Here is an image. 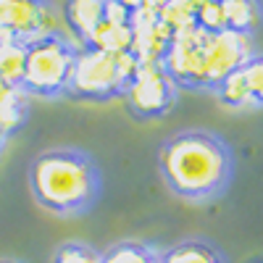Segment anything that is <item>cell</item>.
<instances>
[{"label": "cell", "mask_w": 263, "mask_h": 263, "mask_svg": "<svg viewBox=\"0 0 263 263\" xmlns=\"http://www.w3.org/2000/svg\"><path fill=\"white\" fill-rule=\"evenodd\" d=\"M119 6H124L129 13L135 11H161L168 0H116Z\"/></svg>", "instance_id": "17"}, {"label": "cell", "mask_w": 263, "mask_h": 263, "mask_svg": "<svg viewBox=\"0 0 263 263\" xmlns=\"http://www.w3.org/2000/svg\"><path fill=\"white\" fill-rule=\"evenodd\" d=\"M16 90H18V87H8L6 82H0V105H3V103H6V100H8L13 92H16Z\"/></svg>", "instance_id": "18"}, {"label": "cell", "mask_w": 263, "mask_h": 263, "mask_svg": "<svg viewBox=\"0 0 263 263\" xmlns=\"http://www.w3.org/2000/svg\"><path fill=\"white\" fill-rule=\"evenodd\" d=\"M0 263H16V260H0Z\"/></svg>", "instance_id": "20"}, {"label": "cell", "mask_w": 263, "mask_h": 263, "mask_svg": "<svg viewBox=\"0 0 263 263\" xmlns=\"http://www.w3.org/2000/svg\"><path fill=\"white\" fill-rule=\"evenodd\" d=\"M250 263H263V260H250Z\"/></svg>", "instance_id": "21"}, {"label": "cell", "mask_w": 263, "mask_h": 263, "mask_svg": "<svg viewBox=\"0 0 263 263\" xmlns=\"http://www.w3.org/2000/svg\"><path fill=\"white\" fill-rule=\"evenodd\" d=\"M105 3L108 0H66L63 21H66V27L82 40V45L87 42V37L92 34V29L98 27V21L103 18Z\"/></svg>", "instance_id": "11"}, {"label": "cell", "mask_w": 263, "mask_h": 263, "mask_svg": "<svg viewBox=\"0 0 263 263\" xmlns=\"http://www.w3.org/2000/svg\"><path fill=\"white\" fill-rule=\"evenodd\" d=\"M29 187L45 211L77 216L95 205L100 195V171L87 153L55 147L34 158L29 168Z\"/></svg>", "instance_id": "3"}, {"label": "cell", "mask_w": 263, "mask_h": 263, "mask_svg": "<svg viewBox=\"0 0 263 263\" xmlns=\"http://www.w3.org/2000/svg\"><path fill=\"white\" fill-rule=\"evenodd\" d=\"M218 3H221L227 32L253 37V32L260 27V18H263V8L258 0H218Z\"/></svg>", "instance_id": "13"}, {"label": "cell", "mask_w": 263, "mask_h": 263, "mask_svg": "<svg viewBox=\"0 0 263 263\" xmlns=\"http://www.w3.org/2000/svg\"><path fill=\"white\" fill-rule=\"evenodd\" d=\"M216 98L234 111L263 108V53H253L213 87Z\"/></svg>", "instance_id": "8"}, {"label": "cell", "mask_w": 263, "mask_h": 263, "mask_svg": "<svg viewBox=\"0 0 263 263\" xmlns=\"http://www.w3.org/2000/svg\"><path fill=\"white\" fill-rule=\"evenodd\" d=\"M55 11L48 0H0V42H29L55 34Z\"/></svg>", "instance_id": "7"}, {"label": "cell", "mask_w": 263, "mask_h": 263, "mask_svg": "<svg viewBox=\"0 0 263 263\" xmlns=\"http://www.w3.org/2000/svg\"><path fill=\"white\" fill-rule=\"evenodd\" d=\"M84 48L111 50V53H129L132 50V13L119 6L116 0L105 3V13L98 21L92 34L87 37Z\"/></svg>", "instance_id": "10"}, {"label": "cell", "mask_w": 263, "mask_h": 263, "mask_svg": "<svg viewBox=\"0 0 263 263\" xmlns=\"http://www.w3.org/2000/svg\"><path fill=\"white\" fill-rule=\"evenodd\" d=\"M135 69L137 61L132 53H111L82 45V50H77L74 55L71 82L66 92L90 100H108L124 95Z\"/></svg>", "instance_id": "4"}, {"label": "cell", "mask_w": 263, "mask_h": 263, "mask_svg": "<svg viewBox=\"0 0 263 263\" xmlns=\"http://www.w3.org/2000/svg\"><path fill=\"white\" fill-rule=\"evenodd\" d=\"M50 263H103V253L84 242H63L53 253Z\"/></svg>", "instance_id": "16"}, {"label": "cell", "mask_w": 263, "mask_h": 263, "mask_svg": "<svg viewBox=\"0 0 263 263\" xmlns=\"http://www.w3.org/2000/svg\"><path fill=\"white\" fill-rule=\"evenodd\" d=\"M177 90L179 87L166 74L163 63H137L124 90V100L137 119H161L177 103Z\"/></svg>", "instance_id": "6"}, {"label": "cell", "mask_w": 263, "mask_h": 263, "mask_svg": "<svg viewBox=\"0 0 263 263\" xmlns=\"http://www.w3.org/2000/svg\"><path fill=\"white\" fill-rule=\"evenodd\" d=\"M250 55L253 37L237 32H205L190 24L171 34L168 50L161 63L177 87L213 90Z\"/></svg>", "instance_id": "2"}, {"label": "cell", "mask_w": 263, "mask_h": 263, "mask_svg": "<svg viewBox=\"0 0 263 263\" xmlns=\"http://www.w3.org/2000/svg\"><path fill=\"white\" fill-rule=\"evenodd\" d=\"M6 142H8V132L0 126V156H3V150H6Z\"/></svg>", "instance_id": "19"}, {"label": "cell", "mask_w": 263, "mask_h": 263, "mask_svg": "<svg viewBox=\"0 0 263 263\" xmlns=\"http://www.w3.org/2000/svg\"><path fill=\"white\" fill-rule=\"evenodd\" d=\"M24 66H27V45H18V42H0V82L21 90Z\"/></svg>", "instance_id": "15"}, {"label": "cell", "mask_w": 263, "mask_h": 263, "mask_svg": "<svg viewBox=\"0 0 263 263\" xmlns=\"http://www.w3.org/2000/svg\"><path fill=\"white\" fill-rule=\"evenodd\" d=\"M158 168L174 195L203 203L221 195L234 174L229 145L203 129L177 132L161 145Z\"/></svg>", "instance_id": "1"}, {"label": "cell", "mask_w": 263, "mask_h": 263, "mask_svg": "<svg viewBox=\"0 0 263 263\" xmlns=\"http://www.w3.org/2000/svg\"><path fill=\"white\" fill-rule=\"evenodd\" d=\"M174 29L161 18L158 11H135L132 13V55L137 63H161Z\"/></svg>", "instance_id": "9"}, {"label": "cell", "mask_w": 263, "mask_h": 263, "mask_svg": "<svg viewBox=\"0 0 263 263\" xmlns=\"http://www.w3.org/2000/svg\"><path fill=\"white\" fill-rule=\"evenodd\" d=\"M74 55L77 50L71 48V42L63 40L58 32L29 42L21 90L27 95H42V98H55L66 92L71 82Z\"/></svg>", "instance_id": "5"}, {"label": "cell", "mask_w": 263, "mask_h": 263, "mask_svg": "<svg viewBox=\"0 0 263 263\" xmlns=\"http://www.w3.org/2000/svg\"><path fill=\"white\" fill-rule=\"evenodd\" d=\"M161 263H229V260L208 239H182L168 250H161Z\"/></svg>", "instance_id": "12"}, {"label": "cell", "mask_w": 263, "mask_h": 263, "mask_svg": "<svg viewBox=\"0 0 263 263\" xmlns=\"http://www.w3.org/2000/svg\"><path fill=\"white\" fill-rule=\"evenodd\" d=\"M103 263H161V250L147 242H116L103 253Z\"/></svg>", "instance_id": "14"}]
</instances>
